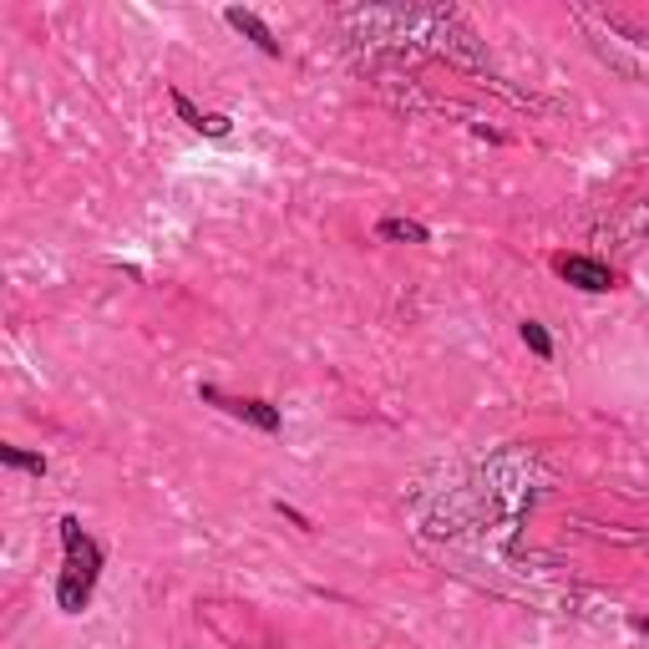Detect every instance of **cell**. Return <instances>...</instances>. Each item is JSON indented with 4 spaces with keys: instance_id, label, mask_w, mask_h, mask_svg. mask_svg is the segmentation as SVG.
Segmentation results:
<instances>
[{
    "instance_id": "cell-9",
    "label": "cell",
    "mask_w": 649,
    "mask_h": 649,
    "mask_svg": "<svg viewBox=\"0 0 649 649\" xmlns=\"http://www.w3.org/2000/svg\"><path fill=\"white\" fill-rule=\"evenodd\" d=\"M517 335H523V345H528L538 360H553V335H548L538 320H523V325H517Z\"/></svg>"
},
{
    "instance_id": "cell-8",
    "label": "cell",
    "mask_w": 649,
    "mask_h": 649,
    "mask_svg": "<svg viewBox=\"0 0 649 649\" xmlns=\"http://www.w3.org/2000/svg\"><path fill=\"white\" fill-rule=\"evenodd\" d=\"M0 462L11 472H31V478H46V457L41 451H21V447H0Z\"/></svg>"
},
{
    "instance_id": "cell-6",
    "label": "cell",
    "mask_w": 649,
    "mask_h": 649,
    "mask_svg": "<svg viewBox=\"0 0 649 649\" xmlns=\"http://www.w3.org/2000/svg\"><path fill=\"white\" fill-rule=\"evenodd\" d=\"M224 21H228L234 31H239V36H249V41H254V46H259L265 56H279V36H275V31H269V26H265V21H259L254 11H244V5H228V11H224Z\"/></svg>"
},
{
    "instance_id": "cell-3",
    "label": "cell",
    "mask_w": 649,
    "mask_h": 649,
    "mask_svg": "<svg viewBox=\"0 0 649 649\" xmlns=\"http://www.w3.org/2000/svg\"><path fill=\"white\" fill-rule=\"evenodd\" d=\"M199 401L219 406L224 416H234V422L254 426V432H269V437H275L279 426H284V416H279L275 401H259V396H224L219 385H199Z\"/></svg>"
},
{
    "instance_id": "cell-10",
    "label": "cell",
    "mask_w": 649,
    "mask_h": 649,
    "mask_svg": "<svg viewBox=\"0 0 649 649\" xmlns=\"http://www.w3.org/2000/svg\"><path fill=\"white\" fill-rule=\"evenodd\" d=\"M629 629H635V635H645V639H649V619H645V614H635V619H629Z\"/></svg>"
},
{
    "instance_id": "cell-7",
    "label": "cell",
    "mask_w": 649,
    "mask_h": 649,
    "mask_svg": "<svg viewBox=\"0 0 649 649\" xmlns=\"http://www.w3.org/2000/svg\"><path fill=\"white\" fill-rule=\"evenodd\" d=\"M376 239H391V244H432V228L422 219H381L376 224Z\"/></svg>"
},
{
    "instance_id": "cell-4",
    "label": "cell",
    "mask_w": 649,
    "mask_h": 649,
    "mask_svg": "<svg viewBox=\"0 0 649 649\" xmlns=\"http://www.w3.org/2000/svg\"><path fill=\"white\" fill-rule=\"evenodd\" d=\"M553 269H558V279H569L573 290H589V294H604L619 284L614 269L604 265V259H589V254H558Z\"/></svg>"
},
{
    "instance_id": "cell-1",
    "label": "cell",
    "mask_w": 649,
    "mask_h": 649,
    "mask_svg": "<svg viewBox=\"0 0 649 649\" xmlns=\"http://www.w3.org/2000/svg\"><path fill=\"white\" fill-rule=\"evenodd\" d=\"M573 21L589 31L594 52L604 56L619 77L649 81V31L645 26H635V21L619 11H589V5H573Z\"/></svg>"
},
{
    "instance_id": "cell-2",
    "label": "cell",
    "mask_w": 649,
    "mask_h": 649,
    "mask_svg": "<svg viewBox=\"0 0 649 649\" xmlns=\"http://www.w3.org/2000/svg\"><path fill=\"white\" fill-rule=\"evenodd\" d=\"M61 548H67V569L56 579V604H61V614H81L102 579V548L92 533H81L77 517H61Z\"/></svg>"
},
{
    "instance_id": "cell-5",
    "label": "cell",
    "mask_w": 649,
    "mask_h": 649,
    "mask_svg": "<svg viewBox=\"0 0 649 649\" xmlns=\"http://www.w3.org/2000/svg\"><path fill=\"white\" fill-rule=\"evenodd\" d=\"M172 112H178V118H183L193 133H203V137H228V127H234L224 112H199V107L188 102V92H178V87H172Z\"/></svg>"
}]
</instances>
